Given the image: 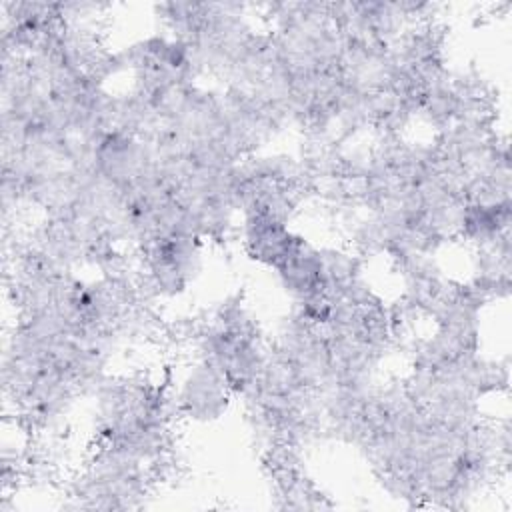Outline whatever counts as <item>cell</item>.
<instances>
[{"instance_id":"7a4b0ae2","label":"cell","mask_w":512,"mask_h":512,"mask_svg":"<svg viewBox=\"0 0 512 512\" xmlns=\"http://www.w3.org/2000/svg\"><path fill=\"white\" fill-rule=\"evenodd\" d=\"M242 232L248 256L270 268L282 262L294 238L286 222L262 212H246Z\"/></svg>"},{"instance_id":"6da1fadb","label":"cell","mask_w":512,"mask_h":512,"mask_svg":"<svg viewBox=\"0 0 512 512\" xmlns=\"http://www.w3.org/2000/svg\"><path fill=\"white\" fill-rule=\"evenodd\" d=\"M230 390L224 374L208 360H202L184 378L178 402L190 418L212 420L226 410Z\"/></svg>"}]
</instances>
